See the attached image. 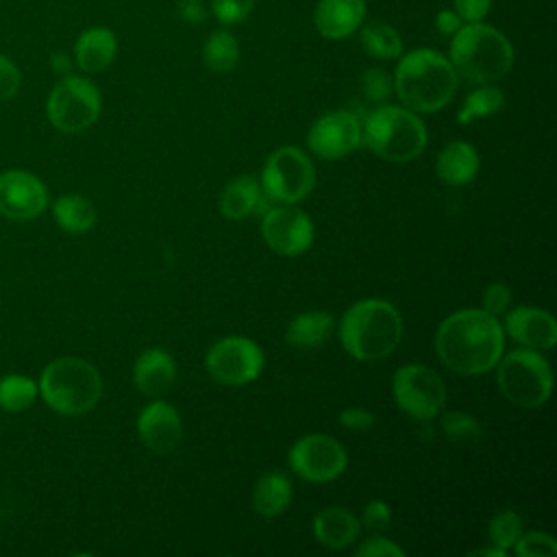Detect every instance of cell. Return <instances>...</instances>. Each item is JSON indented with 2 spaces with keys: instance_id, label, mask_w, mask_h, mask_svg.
<instances>
[{
  "instance_id": "obj_1",
  "label": "cell",
  "mask_w": 557,
  "mask_h": 557,
  "mask_svg": "<svg viewBox=\"0 0 557 557\" xmlns=\"http://www.w3.org/2000/svg\"><path fill=\"white\" fill-rule=\"evenodd\" d=\"M503 324L483 309L455 311L435 333L437 357L457 374L487 372L503 357Z\"/></svg>"
},
{
  "instance_id": "obj_2",
  "label": "cell",
  "mask_w": 557,
  "mask_h": 557,
  "mask_svg": "<svg viewBox=\"0 0 557 557\" xmlns=\"http://www.w3.org/2000/svg\"><path fill=\"white\" fill-rule=\"evenodd\" d=\"M457 72L453 63L431 50L418 48L407 52L394 72V91L400 102L418 113L444 109L457 91Z\"/></svg>"
},
{
  "instance_id": "obj_3",
  "label": "cell",
  "mask_w": 557,
  "mask_h": 557,
  "mask_svg": "<svg viewBox=\"0 0 557 557\" xmlns=\"http://www.w3.org/2000/svg\"><path fill=\"white\" fill-rule=\"evenodd\" d=\"M339 339L344 350L359 361L383 359L403 339V318L387 300H359L342 315Z\"/></svg>"
},
{
  "instance_id": "obj_4",
  "label": "cell",
  "mask_w": 557,
  "mask_h": 557,
  "mask_svg": "<svg viewBox=\"0 0 557 557\" xmlns=\"http://www.w3.org/2000/svg\"><path fill=\"white\" fill-rule=\"evenodd\" d=\"M463 81L472 85H490L500 81L513 65V48L509 39L483 22H466L453 35L450 59Z\"/></svg>"
},
{
  "instance_id": "obj_5",
  "label": "cell",
  "mask_w": 557,
  "mask_h": 557,
  "mask_svg": "<svg viewBox=\"0 0 557 557\" xmlns=\"http://www.w3.org/2000/svg\"><path fill=\"white\" fill-rule=\"evenodd\" d=\"M44 403L61 416H83L91 411L102 396V379L94 363L81 357L52 359L39 376Z\"/></svg>"
},
{
  "instance_id": "obj_6",
  "label": "cell",
  "mask_w": 557,
  "mask_h": 557,
  "mask_svg": "<svg viewBox=\"0 0 557 557\" xmlns=\"http://www.w3.org/2000/svg\"><path fill=\"white\" fill-rule=\"evenodd\" d=\"M361 141L381 159L407 163L426 148V128L411 109L379 104L361 124Z\"/></svg>"
},
{
  "instance_id": "obj_7",
  "label": "cell",
  "mask_w": 557,
  "mask_h": 557,
  "mask_svg": "<svg viewBox=\"0 0 557 557\" xmlns=\"http://www.w3.org/2000/svg\"><path fill=\"white\" fill-rule=\"evenodd\" d=\"M496 383L500 394L516 407H542L553 392L548 361L533 348H516L498 359Z\"/></svg>"
},
{
  "instance_id": "obj_8",
  "label": "cell",
  "mask_w": 557,
  "mask_h": 557,
  "mask_svg": "<svg viewBox=\"0 0 557 557\" xmlns=\"http://www.w3.org/2000/svg\"><path fill=\"white\" fill-rule=\"evenodd\" d=\"M315 187L313 161L296 146H281L270 152L261 170V189L268 198L294 205Z\"/></svg>"
},
{
  "instance_id": "obj_9",
  "label": "cell",
  "mask_w": 557,
  "mask_h": 557,
  "mask_svg": "<svg viewBox=\"0 0 557 557\" xmlns=\"http://www.w3.org/2000/svg\"><path fill=\"white\" fill-rule=\"evenodd\" d=\"M46 113L57 131L81 133L100 115V91L89 78L61 76L48 96Z\"/></svg>"
},
{
  "instance_id": "obj_10",
  "label": "cell",
  "mask_w": 557,
  "mask_h": 557,
  "mask_svg": "<svg viewBox=\"0 0 557 557\" xmlns=\"http://www.w3.org/2000/svg\"><path fill=\"white\" fill-rule=\"evenodd\" d=\"M392 392L396 405L416 420L435 418L446 403L442 376L422 363H407L394 372Z\"/></svg>"
},
{
  "instance_id": "obj_11",
  "label": "cell",
  "mask_w": 557,
  "mask_h": 557,
  "mask_svg": "<svg viewBox=\"0 0 557 557\" xmlns=\"http://www.w3.org/2000/svg\"><path fill=\"white\" fill-rule=\"evenodd\" d=\"M263 363L265 357L259 344L242 335H231L215 342L205 357L207 372L218 383L231 387L252 383L261 374Z\"/></svg>"
},
{
  "instance_id": "obj_12",
  "label": "cell",
  "mask_w": 557,
  "mask_h": 557,
  "mask_svg": "<svg viewBox=\"0 0 557 557\" xmlns=\"http://www.w3.org/2000/svg\"><path fill=\"white\" fill-rule=\"evenodd\" d=\"M287 463L305 481L329 483L346 470L348 455L331 435L309 433L294 442L287 453Z\"/></svg>"
},
{
  "instance_id": "obj_13",
  "label": "cell",
  "mask_w": 557,
  "mask_h": 557,
  "mask_svg": "<svg viewBox=\"0 0 557 557\" xmlns=\"http://www.w3.org/2000/svg\"><path fill=\"white\" fill-rule=\"evenodd\" d=\"M261 237L276 255L296 257L311 246L313 224L307 213L292 205L270 207L261 220Z\"/></svg>"
},
{
  "instance_id": "obj_14",
  "label": "cell",
  "mask_w": 557,
  "mask_h": 557,
  "mask_svg": "<svg viewBox=\"0 0 557 557\" xmlns=\"http://www.w3.org/2000/svg\"><path fill=\"white\" fill-rule=\"evenodd\" d=\"M307 144L320 159H342L361 144V120L348 109L329 111L313 122Z\"/></svg>"
},
{
  "instance_id": "obj_15",
  "label": "cell",
  "mask_w": 557,
  "mask_h": 557,
  "mask_svg": "<svg viewBox=\"0 0 557 557\" xmlns=\"http://www.w3.org/2000/svg\"><path fill=\"white\" fill-rule=\"evenodd\" d=\"M48 207L46 185L26 170L0 172V215L9 220H33Z\"/></svg>"
},
{
  "instance_id": "obj_16",
  "label": "cell",
  "mask_w": 557,
  "mask_h": 557,
  "mask_svg": "<svg viewBox=\"0 0 557 557\" xmlns=\"http://www.w3.org/2000/svg\"><path fill=\"white\" fill-rule=\"evenodd\" d=\"M137 431L141 442L157 455H170L183 440L181 416L163 400H152L141 409Z\"/></svg>"
},
{
  "instance_id": "obj_17",
  "label": "cell",
  "mask_w": 557,
  "mask_h": 557,
  "mask_svg": "<svg viewBox=\"0 0 557 557\" xmlns=\"http://www.w3.org/2000/svg\"><path fill=\"white\" fill-rule=\"evenodd\" d=\"M505 331L522 346L548 350L557 342V322L546 309L518 307L505 318Z\"/></svg>"
},
{
  "instance_id": "obj_18",
  "label": "cell",
  "mask_w": 557,
  "mask_h": 557,
  "mask_svg": "<svg viewBox=\"0 0 557 557\" xmlns=\"http://www.w3.org/2000/svg\"><path fill=\"white\" fill-rule=\"evenodd\" d=\"M366 17V0H318L313 11L315 28L326 39L352 35Z\"/></svg>"
},
{
  "instance_id": "obj_19",
  "label": "cell",
  "mask_w": 557,
  "mask_h": 557,
  "mask_svg": "<svg viewBox=\"0 0 557 557\" xmlns=\"http://www.w3.org/2000/svg\"><path fill=\"white\" fill-rule=\"evenodd\" d=\"M176 379V366L170 352L163 348L144 350L133 366V383L146 396L165 394Z\"/></svg>"
},
{
  "instance_id": "obj_20",
  "label": "cell",
  "mask_w": 557,
  "mask_h": 557,
  "mask_svg": "<svg viewBox=\"0 0 557 557\" xmlns=\"http://www.w3.org/2000/svg\"><path fill=\"white\" fill-rule=\"evenodd\" d=\"M361 531L359 518L344 507H326L313 518V535L326 548L350 546Z\"/></svg>"
},
{
  "instance_id": "obj_21",
  "label": "cell",
  "mask_w": 557,
  "mask_h": 557,
  "mask_svg": "<svg viewBox=\"0 0 557 557\" xmlns=\"http://www.w3.org/2000/svg\"><path fill=\"white\" fill-rule=\"evenodd\" d=\"M115 52H117V39L104 26H94L83 30L74 46L76 65L89 74L107 70L115 59Z\"/></svg>"
},
{
  "instance_id": "obj_22",
  "label": "cell",
  "mask_w": 557,
  "mask_h": 557,
  "mask_svg": "<svg viewBox=\"0 0 557 557\" xmlns=\"http://www.w3.org/2000/svg\"><path fill=\"white\" fill-rule=\"evenodd\" d=\"M479 172L476 148L468 141H448L435 161V174L448 185H466Z\"/></svg>"
},
{
  "instance_id": "obj_23",
  "label": "cell",
  "mask_w": 557,
  "mask_h": 557,
  "mask_svg": "<svg viewBox=\"0 0 557 557\" xmlns=\"http://www.w3.org/2000/svg\"><path fill=\"white\" fill-rule=\"evenodd\" d=\"M331 331H333L331 313H326L322 309H313V311H305V313L296 315L287 324L285 339L294 348L311 350V348L322 346L329 339Z\"/></svg>"
},
{
  "instance_id": "obj_24",
  "label": "cell",
  "mask_w": 557,
  "mask_h": 557,
  "mask_svg": "<svg viewBox=\"0 0 557 557\" xmlns=\"http://www.w3.org/2000/svg\"><path fill=\"white\" fill-rule=\"evenodd\" d=\"M289 503H292V483L283 472L270 470L259 476L252 490V509L259 516H265V518L278 516L289 507Z\"/></svg>"
},
{
  "instance_id": "obj_25",
  "label": "cell",
  "mask_w": 557,
  "mask_h": 557,
  "mask_svg": "<svg viewBox=\"0 0 557 557\" xmlns=\"http://www.w3.org/2000/svg\"><path fill=\"white\" fill-rule=\"evenodd\" d=\"M52 215H54V222L59 224V228L65 233H72V235L87 233L96 224L94 202L78 194L59 196L52 205Z\"/></svg>"
},
{
  "instance_id": "obj_26",
  "label": "cell",
  "mask_w": 557,
  "mask_h": 557,
  "mask_svg": "<svg viewBox=\"0 0 557 557\" xmlns=\"http://www.w3.org/2000/svg\"><path fill=\"white\" fill-rule=\"evenodd\" d=\"M261 187L252 176L233 178L220 194V213L228 220H239L257 211Z\"/></svg>"
},
{
  "instance_id": "obj_27",
  "label": "cell",
  "mask_w": 557,
  "mask_h": 557,
  "mask_svg": "<svg viewBox=\"0 0 557 557\" xmlns=\"http://www.w3.org/2000/svg\"><path fill=\"white\" fill-rule=\"evenodd\" d=\"M361 48L374 59H398L403 52V39L394 26L381 20H372L359 26Z\"/></svg>"
},
{
  "instance_id": "obj_28",
  "label": "cell",
  "mask_w": 557,
  "mask_h": 557,
  "mask_svg": "<svg viewBox=\"0 0 557 557\" xmlns=\"http://www.w3.org/2000/svg\"><path fill=\"white\" fill-rule=\"evenodd\" d=\"M239 61V44L228 30H215L202 46V63L218 74L231 72Z\"/></svg>"
},
{
  "instance_id": "obj_29",
  "label": "cell",
  "mask_w": 557,
  "mask_h": 557,
  "mask_svg": "<svg viewBox=\"0 0 557 557\" xmlns=\"http://www.w3.org/2000/svg\"><path fill=\"white\" fill-rule=\"evenodd\" d=\"M39 396L37 383L26 374H4L0 379V407L9 413L28 409Z\"/></svg>"
},
{
  "instance_id": "obj_30",
  "label": "cell",
  "mask_w": 557,
  "mask_h": 557,
  "mask_svg": "<svg viewBox=\"0 0 557 557\" xmlns=\"http://www.w3.org/2000/svg\"><path fill=\"white\" fill-rule=\"evenodd\" d=\"M505 104V94L498 87H490V85H481L474 91H470L457 113V122L459 124H470L479 117H487L494 115L496 111H500Z\"/></svg>"
},
{
  "instance_id": "obj_31",
  "label": "cell",
  "mask_w": 557,
  "mask_h": 557,
  "mask_svg": "<svg viewBox=\"0 0 557 557\" xmlns=\"http://www.w3.org/2000/svg\"><path fill=\"white\" fill-rule=\"evenodd\" d=\"M442 431L455 444H474L481 437V424L468 411H446L442 416Z\"/></svg>"
},
{
  "instance_id": "obj_32",
  "label": "cell",
  "mask_w": 557,
  "mask_h": 557,
  "mask_svg": "<svg viewBox=\"0 0 557 557\" xmlns=\"http://www.w3.org/2000/svg\"><path fill=\"white\" fill-rule=\"evenodd\" d=\"M520 533H522V518L511 509L498 511L490 520V527H487L490 542L503 550L511 548L516 544V540L520 537Z\"/></svg>"
},
{
  "instance_id": "obj_33",
  "label": "cell",
  "mask_w": 557,
  "mask_h": 557,
  "mask_svg": "<svg viewBox=\"0 0 557 557\" xmlns=\"http://www.w3.org/2000/svg\"><path fill=\"white\" fill-rule=\"evenodd\" d=\"M361 94L374 104H385L394 94V81L385 70L368 67L361 74Z\"/></svg>"
},
{
  "instance_id": "obj_34",
  "label": "cell",
  "mask_w": 557,
  "mask_h": 557,
  "mask_svg": "<svg viewBox=\"0 0 557 557\" xmlns=\"http://www.w3.org/2000/svg\"><path fill=\"white\" fill-rule=\"evenodd\" d=\"M513 550L518 557H550L557 555V542L548 533L529 531L520 533V537L513 544Z\"/></svg>"
},
{
  "instance_id": "obj_35",
  "label": "cell",
  "mask_w": 557,
  "mask_h": 557,
  "mask_svg": "<svg viewBox=\"0 0 557 557\" xmlns=\"http://www.w3.org/2000/svg\"><path fill=\"white\" fill-rule=\"evenodd\" d=\"M255 7V0H211V11L215 20L224 26H235L244 22Z\"/></svg>"
},
{
  "instance_id": "obj_36",
  "label": "cell",
  "mask_w": 557,
  "mask_h": 557,
  "mask_svg": "<svg viewBox=\"0 0 557 557\" xmlns=\"http://www.w3.org/2000/svg\"><path fill=\"white\" fill-rule=\"evenodd\" d=\"M355 555L357 557H403L405 550L383 535H372L357 546Z\"/></svg>"
},
{
  "instance_id": "obj_37",
  "label": "cell",
  "mask_w": 557,
  "mask_h": 557,
  "mask_svg": "<svg viewBox=\"0 0 557 557\" xmlns=\"http://www.w3.org/2000/svg\"><path fill=\"white\" fill-rule=\"evenodd\" d=\"M511 302V289L509 285L505 283H492L483 289V296H481V309L492 313V315H498L503 313Z\"/></svg>"
},
{
  "instance_id": "obj_38",
  "label": "cell",
  "mask_w": 557,
  "mask_h": 557,
  "mask_svg": "<svg viewBox=\"0 0 557 557\" xmlns=\"http://www.w3.org/2000/svg\"><path fill=\"white\" fill-rule=\"evenodd\" d=\"M366 529H370L372 533H383L389 522H392V511L389 505L385 500H370L368 507L363 509V516L359 520Z\"/></svg>"
},
{
  "instance_id": "obj_39",
  "label": "cell",
  "mask_w": 557,
  "mask_h": 557,
  "mask_svg": "<svg viewBox=\"0 0 557 557\" xmlns=\"http://www.w3.org/2000/svg\"><path fill=\"white\" fill-rule=\"evenodd\" d=\"M20 85H22V74L17 65L9 57L0 54V102L11 100L20 91Z\"/></svg>"
},
{
  "instance_id": "obj_40",
  "label": "cell",
  "mask_w": 557,
  "mask_h": 557,
  "mask_svg": "<svg viewBox=\"0 0 557 557\" xmlns=\"http://www.w3.org/2000/svg\"><path fill=\"white\" fill-rule=\"evenodd\" d=\"M453 2H455V13L463 22H481L492 7V0H453Z\"/></svg>"
},
{
  "instance_id": "obj_41",
  "label": "cell",
  "mask_w": 557,
  "mask_h": 557,
  "mask_svg": "<svg viewBox=\"0 0 557 557\" xmlns=\"http://www.w3.org/2000/svg\"><path fill=\"white\" fill-rule=\"evenodd\" d=\"M339 424L350 431H368L374 424V416L368 409L350 407L339 413Z\"/></svg>"
},
{
  "instance_id": "obj_42",
  "label": "cell",
  "mask_w": 557,
  "mask_h": 557,
  "mask_svg": "<svg viewBox=\"0 0 557 557\" xmlns=\"http://www.w3.org/2000/svg\"><path fill=\"white\" fill-rule=\"evenodd\" d=\"M176 13L183 22H187L191 26L207 20V7L202 4V0H178Z\"/></svg>"
},
{
  "instance_id": "obj_43",
  "label": "cell",
  "mask_w": 557,
  "mask_h": 557,
  "mask_svg": "<svg viewBox=\"0 0 557 557\" xmlns=\"http://www.w3.org/2000/svg\"><path fill=\"white\" fill-rule=\"evenodd\" d=\"M461 24H463V20L455 13V9H442L435 15V28L442 35H450L453 37L461 28Z\"/></svg>"
},
{
  "instance_id": "obj_44",
  "label": "cell",
  "mask_w": 557,
  "mask_h": 557,
  "mask_svg": "<svg viewBox=\"0 0 557 557\" xmlns=\"http://www.w3.org/2000/svg\"><path fill=\"white\" fill-rule=\"evenodd\" d=\"M50 67H52L54 74L67 76L70 70H72V61H70V57H67L65 52H54V54L50 57Z\"/></svg>"
},
{
  "instance_id": "obj_45",
  "label": "cell",
  "mask_w": 557,
  "mask_h": 557,
  "mask_svg": "<svg viewBox=\"0 0 557 557\" xmlns=\"http://www.w3.org/2000/svg\"><path fill=\"white\" fill-rule=\"evenodd\" d=\"M507 550H503V548H498V546H487V548H479V550H472L470 555H481V557H503Z\"/></svg>"
}]
</instances>
